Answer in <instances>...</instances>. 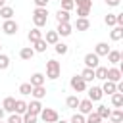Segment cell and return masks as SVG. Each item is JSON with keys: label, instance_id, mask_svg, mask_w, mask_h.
Masks as SVG:
<instances>
[{"label": "cell", "instance_id": "836d02e7", "mask_svg": "<svg viewBox=\"0 0 123 123\" xmlns=\"http://www.w3.org/2000/svg\"><path fill=\"white\" fill-rule=\"evenodd\" d=\"M31 90H33L31 83H21V85H19V94H23V96H29V94H31Z\"/></svg>", "mask_w": 123, "mask_h": 123}, {"label": "cell", "instance_id": "f6af8a7d", "mask_svg": "<svg viewBox=\"0 0 123 123\" xmlns=\"http://www.w3.org/2000/svg\"><path fill=\"white\" fill-rule=\"evenodd\" d=\"M108 6H111V8H115V6H119L121 4V0H104Z\"/></svg>", "mask_w": 123, "mask_h": 123}, {"label": "cell", "instance_id": "83f0119b", "mask_svg": "<svg viewBox=\"0 0 123 123\" xmlns=\"http://www.w3.org/2000/svg\"><path fill=\"white\" fill-rule=\"evenodd\" d=\"M54 50H56V54H60V56H65V54L69 52V46H67L65 42H60V40H58V42L54 44Z\"/></svg>", "mask_w": 123, "mask_h": 123}, {"label": "cell", "instance_id": "d4e9b609", "mask_svg": "<svg viewBox=\"0 0 123 123\" xmlns=\"http://www.w3.org/2000/svg\"><path fill=\"white\" fill-rule=\"evenodd\" d=\"M27 38H29V42L33 44L35 40H38V38H42V31H40L38 27H33V29L29 31V35H27Z\"/></svg>", "mask_w": 123, "mask_h": 123}, {"label": "cell", "instance_id": "9c48e42d", "mask_svg": "<svg viewBox=\"0 0 123 123\" xmlns=\"http://www.w3.org/2000/svg\"><path fill=\"white\" fill-rule=\"evenodd\" d=\"M56 33H58L60 37H69V35L73 33V27H71V23H58Z\"/></svg>", "mask_w": 123, "mask_h": 123}, {"label": "cell", "instance_id": "8d00e7d4", "mask_svg": "<svg viewBox=\"0 0 123 123\" xmlns=\"http://www.w3.org/2000/svg\"><path fill=\"white\" fill-rule=\"evenodd\" d=\"M21 117H23V123H37V119H38V115H33L29 111H25Z\"/></svg>", "mask_w": 123, "mask_h": 123}, {"label": "cell", "instance_id": "ffe728a7", "mask_svg": "<svg viewBox=\"0 0 123 123\" xmlns=\"http://www.w3.org/2000/svg\"><path fill=\"white\" fill-rule=\"evenodd\" d=\"M69 19H71L69 12H65V10H62V8L56 12V21H58V23H69Z\"/></svg>", "mask_w": 123, "mask_h": 123}, {"label": "cell", "instance_id": "f1b7e54d", "mask_svg": "<svg viewBox=\"0 0 123 123\" xmlns=\"http://www.w3.org/2000/svg\"><path fill=\"white\" fill-rule=\"evenodd\" d=\"M106 73H108V67H104V65H98V67H94V79L106 81Z\"/></svg>", "mask_w": 123, "mask_h": 123}, {"label": "cell", "instance_id": "74e56055", "mask_svg": "<svg viewBox=\"0 0 123 123\" xmlns=\"http://www.w3.org/2000/svg\"><path fill=\"white\" fill-rule=\"evenodd\" d=\"M73 2H75L77 8H88V10H92V0H73Z\"/></svg>", "mask_w": 123, "mask_h": 123}, {"label": "cell", "instance_id": "ac0fdd59", "mask_svg": "<svg viewBox=\"0 0 123 123\" xmlns=\"http://www.w3.org/2000/svg\"><path fill=\"white\" fill-rule=\"evenodd\" d=\"M33 56H35V50H33V46H23V48L19 50V58H21V60H25V62H29Z\"/></svg>", "mask_w": 123, "mask_h": 123}, {"label": "cell", "instance_id": "1f68e13d", "mask_svg": "<svg viewBox=\"0 0 123 123\" xmlns=\"http://www.w3.org/2000/svg\"><path fill=\"white\" fill-rule=\"evenodd\" d=\"M13 111L19 113V115H23V113L27 111V102H25V100H15V108H13Z\"/></svg>", "mask_w": 123, "mask_h": 123}, {"label": "cell", "instance_id": "5bb4252c", "mask_svg": "<svg viewBox=\"0 0 123 123\" xmlns=\"http://www.w3.org/2000/svg\"><path fill=\"white\" fill-rule=\"evenodd\" d=\"M75 29H77V31H88V29H90V21H88V17H77V21H75Z\"/></svg>", "mask_w": 123, "mask_h": 123}, {"label": "cell", "instance_id": "c3c4849f", "mask_svg": "<svg viewBox=\"0 0 123 123\" xmlns=\"http://www.w3.org/2000/svg\"><path fill=\"white\" fill-rule=\"evenodd\" d=\"M2 6H6V0H0V8H2Z\"/></svg>", "mask_w": 123, "mask_h": 123}, {"label": "cell", "instance_id": "277c9868", "mask_svg": "<svg viewBox=\"0 0 123 123\" xmlns=\"http://www.w3.org/2000/svg\"><path fill=\"white\" fill-rule=\"evenodd\" d=\"M69 86H71L75 92H85V90H86V81H85L81 75H73L71 81H69Z\"/></svg>", "mask_w": 123, "mask_h": 123}, {"label": "cell", "instance_id": "30bf717a", "mask_svg": "<svg viewBox=\"0 0 123 123\" xmlns=\"http://www.w3.org/2000/svg\"><path fill=\"white\" fill-rule=\"evenodd\" d=\"M102 96H104V92H102L100 86H90V88H88V100H92V102H100Z\"/></svg>", "mask_w": 123, "mask_h": 123}, {"label": "cell", "instance_id": "b9f144b4", "mask_svg": "<svg viewBox=\"0 0 123 123\" xmlns=\"http://www.w3.org/2000/svg\"><path fill=\"white\" fill-rule=\"evenodd\" d=\"M104 21H106L108 27H113V25H115V13H108V15L104 17Z\"/></svg>", "mask_w": 123, "mask_h": 123}, {"label": "cell", "instance_id": "7dc6e473", "mask_svg": "<svg viewBox=\"0 0 123 123\" xmlns=\"http://www.w3.org/2000/svg\"><path fill=\"white\" fill-rule=\"evenodd\" d=\"M56 123H69V121H65V119H58Z\"/></svg>", "mask_w": 123, "mask_h": 123}, {"label": "cell", "instance_id": "2e32d148", "mask_svg": "<svg viewBox=\"0 0 123 123\" xmlns=\"http://www.w3.org/2000/svg\"><path fill=\"white\" fill-rule=\"evenodd\" d=\"M100 88H102V92H104V94H108V96H111L113 92H117V88H115V83H113V81H108V79L104 81V85H102Z\"/></svg>", "mask_w": 123, "mask_h": 123}, {"label": "cell", "instance_id": "d6986e66", "mask_svg": "<svg viewBox=\"0 0 123 123\" xmlns=\"http://www.w3.org/2000/svg\"><path fill=\"white\" fill-rule=\"evenodd\" d=\"M31 96H33L35 100H42V98L46 96V88H44V85H40V86H33Z\"/></svg>", "mask_w": 123, "mask_h": 123}, {"label": "cell", "instance_id": "5b68a950", "mask_svg": "<svg viewBox=\"0 0 123 123\" xmlns=\"http://www.w3.org/2000/svg\"><path fill=\"white\" fill-rule=\"evenodd\" d=\"M2 31H4V35H15L17 31H19V25L13 21V19H4V23H2Z\"/></svg>", "mask_w": 123, "mask_h": 123}, {"label": "cell", "instance_id": "9a60e30c", "mask_svg": "<svg viewBox=\"0 0 123 123\" xmlns=\"http://www.w3.org/2000/svg\"><path fill=\"white\" fill-rule=\"evenodd\" d=\"M110 38H111L113 42L121 40V38H123V27H121V25H113V29L110 31Z\"/></svg>", "mask_w": 123, "mask_h": 123}, {"label": "cell", "instance_id": "f907efd6", "mask_svg": "<svg viewBox=\"0 0 123 123\" xmlns=\"http://www.w3.org/2000/svg\"><path fill=\"white\" fill-rule=\"evenodd\" d=\"M0 123H6V121H2V119H0Z\"/></svg>", "mask_w": 123, "mask_h": 123}, {"label": "cell", "instance_id": "cb8c5ba5", "mask_svg": "<svg viewBox=\"0 0 123 123\" xmlns=\"http://www.w3.org/2000/svg\"><path fill=\"white\" fill-rule=\"evenodd\" d=\"M13 15H15V12H13L12 6H2V8H0V17H2V19H12Z\"/></svg>", "mask_w": 123, "mask_h": 123}, {"label": "cell", "instance_id": "bcb514c9", "mask_svg": "<svg viewBox=\"0 0 123 123\" xmlns=\"http://www.w3.org/2000/svg\"><path fill=\"white\" fill-rule=\"evenodd\" d=\"M4 115H6V111H4V108L0 106V119H4Z\"/></svg>", "mask_w": 123, "mask_h": 123}, {"label": "cell", "instance_id": "d6a6232c", "mask_svg": "<svg viewBox=\"0 0 123 123\" xmlns=\"http://www.w3.org/2000/svg\"><path fill=\"white\" fill-rule=\"evenodd\" d=\"M79 75H81V77H83L86 83H90V81L94 79V69H90V67H85V69H83Z\"/></svg>", "mask_w": 123, "mask_h": 123}, {"label": "cell", "instance_id": "d590c367", "mask_svg": "<svg viewBox=\"0 0 123 123\" xmlns=\"http://www.w3.org/2000/svg\"><path fill=\"white\" fill-rule=\"evenodd\" d=\"M8 67H10V58L0 52V71H4V69H8Z\"/></svg>", "mask_w": 123, "mask_h": 123}, {"label": "cell", "instance_id": "ee69618b", "mask_svg": "<svg viewBox=\"0 0 123 123\" xmlns=\"http://www.w3.org/2000/svg\"><path fill=\"white\" fill-rule=\"evenodd\" d=\"M33 2H35V6H37V8H46L50 0H33Z\"/></svg>", "mask_w": 123, "mask_h": 123}, {"label": "cell", "instance_id": "8992f818", "mask_svg": "<svg viewBox=\"0 0 123 123\" xmlns=\"http://www.w3.org/2000/svg\"><path fill=\"white\" fill-rule=\"evenodd\" d=\"M106 79L108 81H113V83H119L121 79H123V71L119 69V67H108V73H106Z\"/></svg>", "mask_w": 123, "mask_h": 123}, {"label": "cell", "instance_id": "7c38bea8", "mask_svg": "<svg viewBox=\"0 0 123 123\" xmlns=\"http://www.w3.org/2000/svg\"><path fill=\"white\" fill-rule=\"evenodd\" d=\"M2 108H4V111L13 113V108H15V98H13V96H6V98L2 100Z\"/></svg>", "mask_w": 123, "mask_h": 123}, {"label": "cell", "instance_id": "e0dca14e", "mask_svg": "<svg viewBox=\"0 0 123 123\" xmlns=\"http://www.w3.org/2000/svg\"><path fill=\"white\" fill-rule=\"evenodd\" d=\"M108 119H110V121H113V123H123V110H121V108H115V110H111Z\"/></svg>", "mask_w": 123, "mask_h": 123}, {"label": "cell", "instance_id": "52a82bcc", "mask_svg": "<svg viewBox=\"0 0 123 123\" xmlns=\"http://www.w3.org/2000/svg\"><path fill=\"white\" fill-rule=\"evenodd\" d=\"M85 67H90V69H94V67H98L100 65V56H96L94 52H88L86 56H85Z\"/></svg>", "mask_w": 123, "mask_h": 123}, {"label": "cell", "instance_id": "ab89813d", "mask_svg": "<svg viewBox=\"0 0 123 123\" xmlns=\"http://www.w3.org/2000/svg\"><path fill=\"white\" fill-rule=\"evenodd\" d=\"M6 123H23V117H21L19 113H15V111H13V113H10V117H8V121H6Z\"/></svg>", "mask_w": 123, "mask_h": 123}, {"label": "cell", "instance_id": "6da1fadb", "mask_svg": "<svg viewBox=\"0 0 123 123\" xmlns=\"http://www.w3.org/2000/svg\"><path fill=\"white\" fill-rule=\"evenodd\" d=\"M33 23L38 29L46 27V23H48V8H35V12H33Z\"/></svg>", "mask_w": 123, "mask_h": 123}, {"label": "cell", "instance_id": "681fc988", "mask_svg": "<svg viewBox=\"0 0 123 123\" xmlns=\"http://www.w3.org/2000/svg\"><path fill=\"white\" fill-rule=\"evenodd\" d=\"M106 123H113V121H110V119H108V121H106Z\"/></svg>", "mask_w": 123, "mask_h": 123}, {"label": "cell", "instance_id": "816d5d0a", "mask_svg": "<svg viewBox=\"0 0 123 123\" xmlns=\"http://www.w3.org/2000/svg\"><path fill=\"white\" fill-rule=\"evenodd\" d=\"M0 52H2V44H0Z\"/></svg>", "mask_w": 123, "mask_h": 123}, {"label": "cell", "instance_id": "f546056e", "mask_svg": "<svg viewBox=\"0 0 123 123\" xmlns=\"http://www.w3.org/2000/svg\"><path fill=\"white\" fill-rule=\"evenodd\" d=\"M79 96H75V94H71V96H67L65 98V106L67 108H71V110H77V106H79Z\"/></svg>", "mask_w": 123, "mask_h": 123}, {"label": "cell", "instance_id": "7a4b0ae2", "mask_svg": "<svg viewBox=\"0 0 123 123\" xmlns=\"http://www.w3.org/2000/svg\"><path fill=\"white\" fill-rule=\"evenodd\" d=\"M60 75H62V65H60V62H58V60H48V62H46V75H44V77L56 81Z\"/></svg>", "mask_w": 123, "mask_h": 123}, {"label": "cell", "instance_id": "4fadbf2b", "mask_svg": "<svg viewBox=\"0 0 123 123\" xmlns=\"http://www.w3.org/2000/svg\"><path fill=\"white\" fill-rule=\"evenodd\" d=\"M27 111L33 113V115H38V113L42 111V104H40V100H31V104H27Z\"/></svg>", "mask_w": 123, "mask_h": 123}, {"label": "cell", "instance_id": "60d3db41", "mask_svg": "<svg viewBox=\"0 0 123 123\" xmlns=\"http://www.w3.org/2000/svg\"><path fill=\"white\" fill-rule=\"evenodd\" d=\"M69 123H85V115L77 111V113H73V117L69 119Z\"/></svg>", "mask_w": 123, "mask_h": 123}, {"label": "cell", "instance_id": "4dcf8cb0", "mask_svg": "<svg viewBox=\"0 0 123 123\" xmlns=\"http://www.w3.org/2000/svg\"><path fill=\"white\" fill-rule=\"evenodd\" d=\"M46 46H48V44H46L44 38H38V40L33 42V50H35V52H46Z\"/></svg>", "mask_w": 123, "mask_h": 123}, {"label": "cell", "instance_id": "4316f807", "mask_svg": "<svg viewBox=\"0 0 123 123\" xmlns=\"http://www.w3.org/2000/svg\"><path fill=\"white\" fill-rule=\"evenodd\" d=\"M110 111H111V110H110L108 106H104V104L96 106V113H98L100 119H108V117H110Z\"/></svg>", "mask_w": 123, "mask_h": 123}, {"label": "cell", "instance_id": "ba28073f", "mask_svg": "<svg viewBox=\"0 0 123 123\" xmlns=\"http://www.w3.org/2000/svg\"><path fill=\"white\" fill-rule=\"evenodd\" d=\"M77 110H79V113H83V115H88V113L94 110V106H92V100H88V98H85V100H79V106H77Z\"/></svg>", "mask_w": 123, "mask_h": 123}, {"label": "cell", "instance_id": "44dd1931", "mask_svg": "<svg viewBox=\"0 0 123 123\" xmlns=\"http://www.w3.org/2000/svg\"><path fill=\"white\" fill-rule=\"evenodd\" d=\"M42 38L46 40V44H52V46H54V44L60 40V35H58L56 31H46V35H44Z\"/></svg>", "mask_w": 123, "mask_h": 123}, {"label": "cell", "instance_id": "603a6c76", "mask_svg": "<svg viewBox=\"0 0 123 123\" xmlns=\"http://www.w3.org/2000/svg\"><path fill=\"white\" fill-rule=\"evenodd\" d=\"M44 81H46V77L42 73H33L29 83H31V86H40V85H44Z\"/></svg>", "mask_w": 123, "mask_h": 123}, {"label": "cell", "instance_id": "e575fe53", "mask_svg": "<svg viewBox=\"0 0 123 123\" xmlns=\"http://www.w3.org/2000/svg\"><path fill=\"white\" fill-rule=\"evenodd\" d=\"M102 119L98 117V113L96 111H90L88 115H85V123H100Z\"/></svg>", "mask_w": 123, "mask_h": 123}, {"label": "cell", "instance_id": "7bdbcfd3", "mask_svg": "<svg viewBox=\"0 0 123 123\" xmlns=\"http://www.w3.org/2000/svg\"><path fill=\"white\" fill-rule=\"evenodd\" d=\"M88 13H90L88 8H77V15L79 17H88Z\"/></svg>", "mask_w": 123, "mask_h": 123}, {"label": "cell", "instance_id": "7402d4cb", "mask_svg": "<svg viewBox=\"0 0 123 123\" xmlns=\"http://www.w3.org/2000/svg\"><path fill=\"white\" fill-rule=\"evenodd\" d=\"M110 50H111V48L108 46V42H98V44L94 46V54H96V56H106Z\"/></svg>", "mask_w": 123, "mask_h": 123}, {"label": "cell", "instance_id": "8fae6325", "mask_svg": "<svg viewBox=\"0 0 123 123\" xmlns=\"http://www.w3.org/2000/svg\"><path fill=\"white\" fill-rule=\"evenodd\" d=\"M106 56H108V62H110L111 65H117V63L121 62V58H123V54H121L119 50H110Z\"/></svg>", "mask_w": 123, "mask_h": 123}, {"label": "cell", "instance_id": "f35d334b", "mask_svg": "<svg viewBox=\"0 0 123 123\" xmlns=\"http://www.w3.org/2000/svg\"><path fill=\"white\" fill-rule=\"evenodd\" d=\"M60 4H62V10H65V12H71L75 8V2L73 0H60Z\"/></svg>", "mask_w": 123, "mask_h": 123}, {"label": "cell", "instance_id": "484cf974", "mask_svg": "<svg viewBox=\"0 0 123 123\" xmlns=\"http://www.w3.org/2000/svg\"><path fill=\"white\" fill-rule=\"evenodd\" d=\"M111 106L113 108H123V92H113L111 94Z\"/></svg>", "mask_w": 123, "mask_h": 123}, {"label": "cell", "instance_id": "3957f363", "mask_svg": "<svg viewBox=\"0 0 123 123\" xmlns=\"http://www.w3.org/2000/svg\"><path fill=\"white\" fill-rule=\"evenodd\" d=\"M38 117H40L44 123H56V121L60 119L58 111H56V110H52V108H42V111L38 113Z\"/></svg>", "mask_w": 123, "mask_h": 123}]
</instances>
